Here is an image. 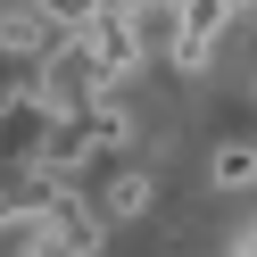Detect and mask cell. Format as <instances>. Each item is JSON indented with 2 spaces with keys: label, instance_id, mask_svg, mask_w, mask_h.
Returning <instances> with one entry per match:
<instances>
[{
  "label": "cell",
  "instance_id": "6da1fadb",
  "mask_svg": "<svg viewBox=\"0 0 257 257\" xmlns=\"http://www.w3.org/2000/svg\"><path fill=\"white\" fill-rule=\"evenodd\" d=\"M100 83H108V75H100V58H91L75 34H67V42H58V50L34 67V100L50 108V116H67V108H91V100H100Z\"/></svg>",
  "mask_w": 257,
  "mask_h": 257
},
{
  "label": "cell",
  "instance_id": "7a4b0ae2",
  "mask_svg": "<svg viewBox=\"0 0 257 257\" xmlns=\"http://www.w3.org/2000/svg\"><path fill=\"white\" fill-rule=\"evenodd\" d=\"M75 42H83V50L100 58V75H108V83H116V75H133L141 58H150V50H141V34H133V17H124V9H100L91 25H75Z\"/></svg>",
  "mask_w": 257,
  "mask_h": 257
},
{
  "label": "cell",
  "instance_id": "3957f363",
  "mask_svg": "<svg viewBox=\"0 0 257 257\" xmlns=\"http://www.w3.org/2000/svg\"><path fill=\"white\" fill-rule=\"evenodd\" d=\"M42 133H50V108H42L34 91H9V100H0V174H17V166H34Z\"/></svg>",
  "mask_w": 257,
  "mask_h": 257
},
{
  "label": "cell",
  "instance_id": "277c9868",
  "mask_svg": "<svg viewBox=\"0 0 257 257\" xmlns=\"http://www.w3.org/2000/svg\"><path fill=\"white\" fill-rule=\"evenodd\" d=\"M224 25H232V0H183L174 9V67H207Z\"/></svg>",
  "mask_w": 257,
  "mask_h": 257
},
{
  "label": "cell",
  "instance_id": "5b68a950",
  "mask_svg": "<svg viewBox=\"0 0 257 257\" xmlns=\"http://www.w3.org/2000/svg\"><path fill=\"white\" fill-rule=\"evenodd\" d=\"M58 42H67V34H58L42 9H9V17H0V58H34V67H42Z\"/></svg>",
  "mask_w": 257,
  "mask_h": 257
},
{
  "label": "cell",
  "instance_id": "8992f818",
  "mask_svg": "<svg viewBox=\"0 0 257 257\" xmlns=\"http://www.w3.org/2000/svg\"><path fill=\"white\" fill-rule=\"evenodd\" d=\"M150 199H158V183H150L141 166H116V174H108L100 191H91V207H100V224H133V216H141Z\"/></svg>",
  "mask_w": 257,
  "mask_h": 257
},
{
  "label": "cell",
  "instance_id": "52a82bcc",
  "mask_svg": "<svg viewBox=\"0 0 257 257\" xmlns=\"http://www.w3.org/2000/svg\"><path fill=\"white\" fill-rule=\"evenodd\" d=\"M207 183L216 191H249L257 183V141H224V150L207 158Z\"/></svg>",
  "mask_w": 257,
  "mask_h": 257
},
{
  "label": "cell",
  "instance_id": "ba28073f",
  "mask_svg": "<svg viewBox=\"0 0 257 257\" xmlns=\"http://www.w3.org/2000/svg\"><path fill=\"white\" fill-rule=\"evenodd\" d=\"M34 9L58 25V34H75V25H91V17H100V0H34Z\"/></svg>",
  "mask_w": 257,
  "mask_h": 257
},
{
  "label": "cell",
  "instance_id": "9c48e42d",
  "mask_svg": "<svg viewBox=\"0 0 257 257\" xmlns=\"http://www.w3.org/2000/svg\"><path fill=\"white\" fill-rule=\"evenodd\" d=\"M25 257H83V249H67V240H50V232H34V249Z\"/></svg>",
  "mask_w": 257,
  "mask_h": 257
},
{
  "label": "cell",
  "instance_id": "30bf717a",
  "mask_svg": "<svg viewBox=\"0 0 257 257\" xmlns=\"http://www.w3.org/2000/svg\"><path fill=\"white\" fill-rule=\"evenodd\" d=\"M232 257H257V232H249V240H240V249H232Z\"/></svg>",
  "mask_w": 257,
  "mask_h": 257
},
{
  "label": "cell",
  "instance_id": "8fae6325",
  "mask_svg": "<svg viewBox=\"0 0 257 257\" xmlns=\"http://www.w3.org/2000/svg\"><path fill=\"white\" fill-rule=\"evenodd\" d=\"M166 9H183V0H166Z\"/></svg>",
  "mask_w": 257,
  "mask_h": 257
}]
</instances>
